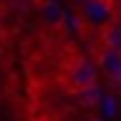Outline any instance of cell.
<instances>
[{"mask_svg":"<svg viewBox=\"0 0 121 121\" xmlns=\"http://www.w3.org/2000/svg\"><path fill=\"white\" fill-rule=\"evenodd\" d=\"M72 3H77V5H82V3H84V0H72Z\"/></svg>","mask_w":121,"mask_h":121,"instance_id":"cell-6","label":"cell"},{"mask_svg":"<svg viewBox=\"0 0 121 121\" xmlns=\"http://www.w3.org/2000/svg\"><path fill=\"white\" fill-rule=\"evenodd\" d=\"M101 42L106 47H114V49H121V25H116V22H111V25H106L101 32Z\"/></svg>","mask_w":121,"mask_h":121,"instance_id":"cell-4","label":"cell"},{"mask_svg":"<svg viewBox=\"0 0 121 121\" xmlns=\"http://www.w3.org/2000/svg\"><path fill=\"white\" fill-rule=\"evenodd\" d=\"M96 72L104 74L111 82H119L121 79V49H114V47H106V45L99 47V52H96Z\"/></svg>","mask_w":121,"mask_h":121,"instance_id":"cell-3","label":"cell"},{"mask_svg":"<svg viewBox=\"0 0 121 121\" xmlns=\"http://www.w3.org/2000/svg\"><path fill=\"white\" fill-rule=\"evenodd\" d=\"M96 79H99L96 64L82 54H74L64 67V86L74 94H82V91L96 86Z\"/></svg>","mask_w":121,"mask_h":121,"instance_id":"cell-1","label":"cell"},{"mask_svg":"<svg viewBox=\"0 0 121 121\" xmlns=\"http://www.w3.org/2000/svg\"><path fill=\"white\" fill-rule=\"evenodd\" d=\"M42 20H45L47 25H52V27L62 25V10H59L54 3H45L42 5Z\"/></svg>","mask_w":121,"mask_h":121,"instance_id":"cell-5","label":"cell"},{"mask_svg":"<svg viewBox=\"0 0 121 121\" xmlns=\"http://www.w3.org/2000/svg\"><path fill=\"white\" fill-rule=\"evenodd\" d=\"M79 20L89 30L101 32L106 25L116 22V3L114 0H84L79 5Z\"/></svg>","mask_w":121,"mask_h":121,"instance_id":"cell-2","label":"cell"}]
</instances>
